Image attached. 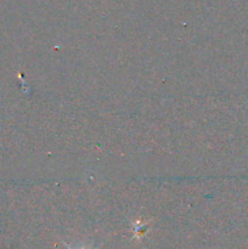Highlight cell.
<instances>
[{"mask_svg": "<svg viewBox=\"0 0 248 249\" xmlns=\"http://www.w3.org/2000/svg\"><path fill=\"white\" fill-rule=\"evenodd\" d=\"M70 249H73V248H71V247H68ZM80 249H87V248H80Z\"/></svg>", "mask_w": 248, "mask_h": 249, "instance_id": "cell-1", "label": "cell"}]
</instances>
